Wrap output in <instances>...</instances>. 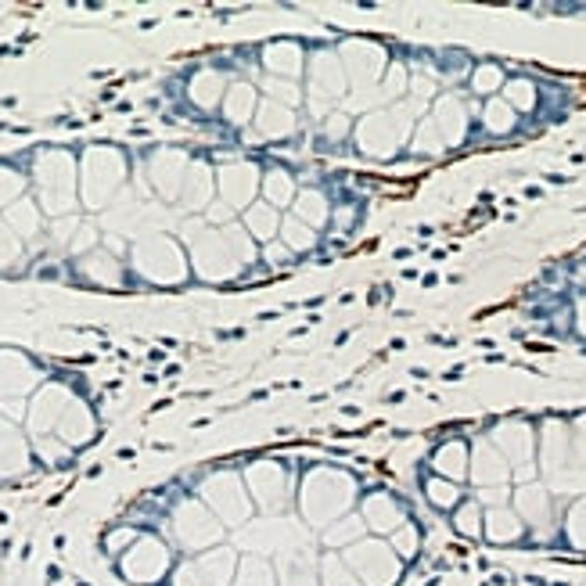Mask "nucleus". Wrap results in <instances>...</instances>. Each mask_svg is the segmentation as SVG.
Returning <instances> with one entry per match:
<instances>
[{"instance_id": "obj_1", "label": "nucleus", "mask_w": 586, "mask_h": 586, "mask_svg": "<svg viewBox=\"0 0 586 586\" xmlns=\"http://www.w3.org/2000/svg\"><path fill=\"white\" fill-rule=\"evenodd\" d=\"M381 561H389V554H385L378 543H360V547H353V554H349V565H353L371 586H381V582H385V579L378 575Z\"/></svg>"}, {"instance_id": "obj_2", "label": "nucleus", "mask_w": 586, "mask_h": 586, "mask_svg": "<svg viewBox=\"0 0 586 586\" xmlns=\"http://www.w3.org/2000/svg\"><path fill=\"white\" fill-rule=\"evenodd\" d=\"M266 195H270L277 205H284V202L291 198V180L284 177V173H270V180H266Z\"/></svg>"}, {"instance_id": "obj_3", "label": "nucleus", "mask_w": 586, "mask_h": 586, "mask_svg": "<svg viewBox=\"0 0 586 586\" xmlns=\"http://www.w3.org/2000/svg\"><path fill=\"white\" fill-rule=\"evenodd\" d=\"M360 529H364V521H357V518H353V521L338 525V529H331V533H327V543H345V540H353Z\"/></svg>"}, {"instance_id": "obj_4", "label": "nucleus", "mask_w": 586, "mask_h": 586, "mask_svg": "<svg viewBox=\"0 0 586 586\" xmlns=\"http://www.w3.org/2000/svg\"><path fill=\"white\" fill-rule=\"evenodd\" d=\"M288 238H291V249H310L313 245V230H306L303 223H288Z\"/></svg>"}, {"instance_id": "obj_5", "label": "nucleus", "mask_w": 586, "mask_h": 586, "mask_svg": "<svg viewBox=\"0 0 586 586\" xmlns=\"http://www.w3.org/2000/svg\"><path fill=\"white\" fill-rule=\"evenodd\" d=\"M299 209H303V212L310 209V223H324V202H320V195H306V198H299Z\"/></svg>"}, {"instance_id": "obj_6", "label": "nucleus", "mask_w": 586, "mask_h": 586, "mask_svg": "<svg viewBox=\"0 0 586 586\" xmlns=\"http://www.w3.org/2000/svg\"><path fill=\"white\" fill-rule=\"evenodd\" d=\"M327 586H357V582H349L342 565H335V558H327Z\"/></svg>"}, {"instance_id": "obj_7", "label": "nucleus", "mask_w": 586, "mask_h": 586, "mask_svg": "<svg viewBox=\"0 0 586 586\" xmlns=\"http://www.w3.org/2000/svg\"><path fill=\"white\" fill-rule=\"evenodd\" d=\"M256 216H259V219H256V227H259V230H270V227H273V223H277V219H266V216H270V212H266V209H259V212H256Z\"/></svg>"}]
</instances>
